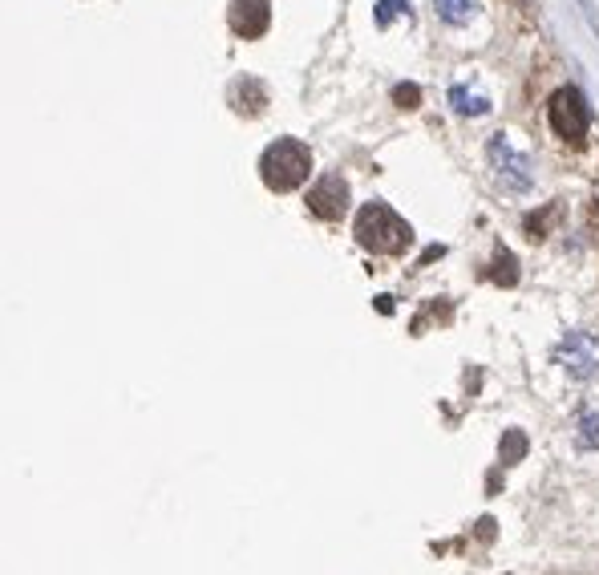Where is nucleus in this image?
<instances>
[{"mask_svg":"<svg viewBox=\"0 0 599 575\" xmlns=\"http://www.w3.org/2000/svg\"><path fill=\"white\" fill-rule=\"evenodd\" d=\"M356 239L377 255H397L413 244V231L389 203H364L356 215Z\"/></svg>","mask_w":599,"mask_h":575,"instance_id":"1","label":"nucleus"},{"mask_svg":"<svg viewBox=\"0 0 599 575\" xmlns=\"http://www.w3.org/2000/svg\"><path fill=\"white\" fill-rule=\"evenodd\" d=\"M312 171V154L296 138H276L260 158V179L268 190H296Z\"/></svg>","mask_w":599,"mask_h":575,"instance_id":"2","label":"nucleus"},{"mask_svg":"<svg viewBox=\"0 0 599 575\" xmlns=\"http://www.w3.org/2000/svg\"><path fill=\"white\" fill-rule=\"evenodd\" d=\"M547 118H551V130L563 143H584L587 130H592V110H587L584 94L576 86L555 89L551 106H547Z\"/></svg>","mask_w":599,"mask_h":575,"instance_id":"3","label":"nucleus"},{"mask_svg":"<svg viewBox=\"0 0 599 575\" xmlns=\"http://www.w3.org/2000/svg\"><path fill=\"white\" fill-rule=\"evenodd\" d=\"M486 154H490V166H494L498 182H502L506 190H514V195H527L530 182H535V174H530V158L522 154V150L514 146L506 134H494V138H490Z\"/></svg>","mask_w":599,"mask_h":575,"instance_id":"4","label":"nucleus"},{"mask_svg":"<svg viewBox=\"0 0 599 575\" xmlns=\"http://www.w3.org/2000/svg\"><path fill=\"white\" fill-rule=\"evenodd\" d=\"M308 211L316 219H340L348 211V182L340 174H324L316 179V187L308 190Z\"/></svg>","mask_w":599,"mask_h":575,"instance_id":"5","label":"nucleus"},{"mask_svg":"<svg viewBox=\"0 0 599 575\" xmlns=\"http://www.w3.org/2000/svg\"><path fill=\"white\" fill-rule=\"evenodd\" d=\"M559 361H563V369H567L571 377L587 381L595 373V365H599V348H595V340L587 337V332H567L563 345H559Z\"/></svg>","mask_w":599,"mask_h":575,"instance_id":"6","label":"nucleus"},{"mask_svg":"<svg viewBox=\"0 0 599 575\" xmlns=\"http://www.w3.org/2000/svg\"><path fill=\"white\" fill-rule=\"evenodd\" d=\"M272 24V5L268 0H231V29L235 37H263Z\"/></svg>","mask_w":599,"mask_h":575,"instance_id":"7","label":"nucleus"},{"mask_svg":"<svg viewBox=\"0 0 599 575\" xmlns=\"http://www.w3.org/2000/svg\"><path fill=\"white\" fill-rule=\"evenodd\" d=\"M449 106H454L462 118H482V114H490V102L482 94H470L465 86H454L449 89Z\"/></svg>","mask_w":599,"mask_h":575,"instance_id":"8","label":"nucleus"},{"mask_svg":"<svg viewBox=\"0 0 599 575\" xmlns=\"http://www.w3.org/2000/svg\"><path fill=\"white\" fill-rule=\"evenodd\" d=\"M373 21H377V29H393V21H413V8L410 0H377V8H373Z\"/></svg>","mask_w":599,"mask_h":575,"instance_id":"9","label":"nucleus"},{"mask_svg":"<svg viewBox=\"0 0 599 575\" xmlns=\"http://www.w3.org/2000/svg\"><path fill=\"white\" fill-rule=\"evenodd\" d=\"M434 8L446 24H470L474 16V0H434Z\"/></svg>","mask_w":599,"mask_h":575,"instance_id":"10","label":"nucleus"},{"mask_svg":"<svg viewBox=\"0 0 599 575\" xmlns=\"http://www.w3.org/2000/svg\"><path fill=\"white\" fill-rule=\"evenodd\" d=\"M576 446L579 450H599V413H584L576 426Z\"/></svg>","mask_w":599,"mask_h":575,"instance_id":"11","label":"nucleus"},{"mask_svg":"<svg viewBox=\"0 0 599 575\" xmlns=\"http://www.w3.org/2000/svg\"><path fill=\"white\" fill-rule=\"evenodd\" d=\"M522 454H527V438H522L519 430H511L502 438V462H519Z\"/></svg>","mask_w":599,"mask_h":575,"instance_id":"12","label":"nucleus"},{"mask_svg":"<svg viewBox=\"0 0 599 575\" xmlns=\"http://www.w3.org/2000/svg\"><path fill=\"white\" fill-rule=\"evenodd\" d=\"M494 264H498V268H494V280H498V284H514V280H519V268H514V255H511V252H502Z\"/></svg>","mask_w":599,"mask_h":575,"instance_id":"13","label":"nucleus"},{"mask_svg":"<svg viewBox=\"0 0 599 575\" xmlns=\"http://www.w3.org/2000/svg\"><path fill=\"white\" fill-rule=\"evenodd\" d=\"M393 102L401 106V110H413V106H421V89L413 86V81H410V86H397L393 89Z\"/></svg>","mask_w":599,"mask_h":575,"instance_id":"14","label":"nucleus"}]
</instances>
